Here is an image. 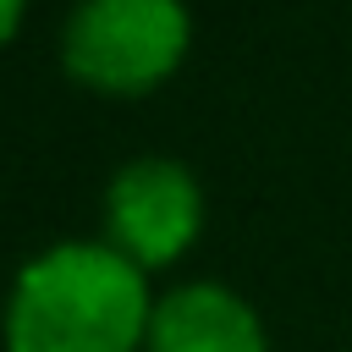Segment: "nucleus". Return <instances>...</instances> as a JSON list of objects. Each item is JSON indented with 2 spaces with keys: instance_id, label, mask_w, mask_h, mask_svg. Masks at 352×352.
Returning a JSON list of instances; mask_svg holds the SVG:
<instances>
[{
  "instance_id": "f03ea898",
  "label": "nucleus",
  "mask_w": 352,
  "mask_h": 352,
  "mask_svg": "<svg viewBox=\"0 0 352 352\" xmlns=\"http://www.w3.org/2000/svg\"><path fill=\"white\" fill-rule=\"evenodd\" d=\"M187 55L182 0H82L66 22L60 60L99 94H148Z\"/></svg>"
},
{
  "instance_id": "f257e3e1",
  "label": "nucleus",
  "mask_w": 352,
  "mask_h": 352,
  "mask_svg": "<svg viewBox=\"0 0 352 352\" xmlns=\"http://www.w3.org/2000/svg\"><path fill=\"white\" fill-rule=\"evenodd\" d=\"M148 314L126 253L60 242L22 264L6 302V352H132L148 336Z\"/></svg>"
},
{
  "instance_id": "7ed1b4c3",
  "label": "nucleus",
  "mask_w": 352,
  "mask_h": 352,
  "mask_svg": "<svg viewBox=\"0 0 352 352\" xmlns=\"http://www.w3.org/2000/svg\"><path fill=\"white\" fill-rule=\"evenodd\" d=\"M198 182L176 160H132L116 170L104 192V220L116 236V253L132 264H170L198 236Z\"/></svg>"
},
{
  "instance_id": "20e7f679",
  "label": "nucleus",
  "mask_w": 352,
  "mask_h": 352,
  "mask_svg": "<svg viewBox=\"0 0 352 352\" xmlns=\"http://www.w3.org/2000/svg\"><path fill=\"white\" fill-rule=\"evenodd\" d=\"M148 352H264V324L236 292L192 280L154 302Z\"/></svg>"
},
{
  "instance_id": "39448f33",
  "label": "nucleus",
  "mask_w": 352,
  "mask_h": 352,
  "mask_svg": "<svg viewBox=\"0 0 352 352\" xmlns=\"http://www.w3.org/2000/svg\"><path fill=\"white\" fill-rule=\"evenodd\" d=\"M16 22H22V0H0V50L11 44V33H16Z\"/></svg>"
}]
</instances>
